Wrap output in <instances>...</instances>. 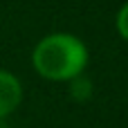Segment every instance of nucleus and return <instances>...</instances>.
<instances>
[{"label": "nucleus", "mask_w": 128, "mask_h": 128, "mask_svg": "<svg viewBox=\"0 0 128 128\" xmlns=\"http://www.w3.org/2000/svg\"><path fill=\"white\" fill-rule=\"evenodd\" d=\"M90 54L86 43L70 32H54L43 36L32 50V65L38 76L54 83H70L83 76Z\"/></svg>", "instance_id": "nucleus-1"}, {"label": "nucleus", "mask_w": 128, "mask_h": 128, "mask_svg": "<svg viewBox=\"0 0 128 128\" xmlns=\"http://www.w3.org/2000/svg\"><path fill=\"white\" fill-rule=\"evenodd\" d=\"M20 104H22V83H20V79L9 70H0V119L16 112V108Z\"/></svg>", "instance_id": "nucleus-2"}, {"label": "nucleus", "mask_w": 128, "mask_h": 128, "mask_svg": "<svg viewBox=\"0 0 128 128\" xmlns=\"http://www.w3.org/2000/svg\"><path fill=\"white\" fill-rule=\"evenodd\" d=\"M115 25H117V32H119V36L124 38L128 43V0L119 7V11H117V18H115Z\"/></svg>", "instance_id": "nucleus-3"}]
</instances>
